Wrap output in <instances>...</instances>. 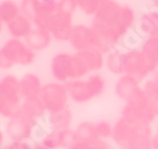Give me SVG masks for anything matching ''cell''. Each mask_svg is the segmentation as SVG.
I'll return each mask as SVG.
<instances>
[{"mask_svg":"<svg viewBox=\"0 0 158 149\" xmlns=\"http://www.w3.org/2000/svg\"><path fill=\"white\" fill-rule=\"evenodd\" d=\"M134 8L116 0H105L92 17L91 26L98 37V48L107 53L119 47L136 22Z\"/></svg>","mask_w":158,"mask_h":149,"instance_id":"1","label":"cell"},{"mask_svg":"<svg viewBox=\"0 0 158 149\" xmlns=\"http://www.w3.org/2000/svg\"><path fill=\"white\" fill-rule=\"evenodd\" d=\"M153 136L150 124H132L119 117L113 124L111 139L119 149H152Z\"/></svg>","mask_w":158,"mask_h":149,"instance_id":"2","label":"cell"},{"mask_svg":"<svg viewBox=\"0 0 158 149\" xmlns=\"http://www.w3.org/2000/svg\"><path fill=\"white\" fill-rule=\"evenodd\" d=\"M50 70L56 81L66 84L68 81L85 78L90 74L85 64L77 52H59L51 59Z\"/></svg>","mask_w":158,"mask_h":149,"instance_id":"3","label":"cell"},{"mask_svg":"<svg viewBox=\"0 0 158 149\" xmlns=\"http://www.w3.org/2000/svg\"><path fill=\"white\" fill-rule=\"evenodd\" d=\"M70 100L77 104H86L102 96L106 90V80L100 74H89L82 79H75L64 84Z\"/></svg>","mask_w":158,"mask_h":149,"instance_id":"4","label":"cell"},{"mask_svg":"<svg viewBox=\"0 0 158 149\" xmlns=\"http://www.w3.org/2000/svg\"><path fill=\"white\" fill-rule=\"evenodd\" d=\"M35 58L37 52L32 50L24 40L10 38L0 48V69L9 70L15 66H31Z\"/></svg>","mask_w":158,"mask_h":149,"instance_id":"5","label":"cell"},{"mask_svg":"<svg viewBox=\"0 0 158 149\" xmlns=\"http://www.w3.org/2000/svg\"><path fill=\"white\" fill-rule=\"evenodd\" d=\"M39 120L28 117L20 110L8 118L5 133L11 141H28L32 138Z\"/></svg>","mask_w":158,"mask_h":149,"instance_id":"6","label":"cell"},{"mask_svg":"<svg viewBox=\"0 0 158 149\" xmlns=\"http://www.w3.org/2000/svg\"><path fill=\"white\" fill-rule=\"evenodd\" d=\"M0 97L7 108L3 117L10 118L18 111L23 100L20 91V78L12 74L0 78Z\"/></svg>","mask_w":158,"mask_h":149,"instance_id":"7","label":"cell"},{"mask_svg":"<svg viewBox=\"0 0 158 149\" xmlns=\"http://www.w3.org/2000/svg\"><path fill=\"white\" fill-rule=\"evenodd\" d=\"M40 98L44 105L47 112H56L68 108L70 100L65 85L58 81H51L43 85Z\"/></svg>","mask_w":158,"mask_h":149,"instance_id":"8","label":"cell"},{"mask_svg":"<svg viewBox=\"0 0 158 149\" xmlns=\"http://www.w3.org/2000/svg\"><path fill=\"white\" fill-rule=\"evenodd\" d=\"M21 15L29 19L37 28H41L51 15L59 10L58 2H44L42 0H21Z\"/></svg>","mask_w":158,"mask_h":149,"instance_id":"9","label":"cell"},{"mask_svg":"<svg viewBox=\"0 0 158 149\" xmlns=\"http://www.w3.org/2000/svg\"><path fill=\"white\" fill-rule=\"evenodd\" d=\"M154 74L153 69L150 68L146 60L144 53L139 48L126 49L125 52V74L136 79L138 83L142 84L149 76Z\"/></svg>","mask_w":158,"mask_h":149,"instance_id":"10","label":"cell"},{"mask_svg":"<svg viewBox=\"0 0 158 149\" xmlns=\"http://www.w3.org/2000/svg\"><path fill=\"white\" fill-rule=\"evenodd\" d=\"M115 93L125 104H138L148 101L142 84L127 74L118 77L115 84Z\"/></svg>","mask_w":158,"mask_h":149,"instance_id":"11","label":"cell"},{"mask_svg":"<svg viewBox=\"0 0 158 149\" xmlns=\"http://www.w3.org/2000/svg\"><path fill=\"white\" fill-rule=\"evenodd\" d=\"M73 26V16L58 10L45 20L41 28L50 32L53 40L65 43L69 41Z\"/></svg>","mask_w":158,"mask_h":149,"instance_id":"12","label":"cell"},{"mask_svg":"<svg viewBox=\"0 0 158 149\" xmlns=\"http://www.w3.org/2000/svg\"><path fill=\"white\" fill-rule=\"evenodd\" d=\"M69 43L75 52L87 50V49L98 47V37L92 26L85 24L74 25L71 35L69 38Z\"/></svg>","mask_w":158,"mask_h":149,"instance_id":"13","label":"cell"},{"mask_svg":"<svg viewBox=\"0 0 158 149\" xmlns=\"http://www.w3.org/2000/svg\"><path fill=\"white\" fill-rule=\"evenodd\" d=\"M134 31L139 38H158V8L150 6L137 17Z\"/></svg>","mask_w":158,"mask_h":149,"instance_id":"14","label":"cell"},{"mask_svg":"<svg viewBox=\"0 0 158 149\" xmlns=\"http://www.w3.org/2000/svg\"><path fill=\"white\" fill-rule=\"evenodd\" d=\"M121 117L128 123L152 124L157 119L155 111L148 101L138 104H125L121 112Z\"/></svg>","mask_w":158,"mask_h":149,"instance_id":"15","label":"cell"},{"mask_svg":"<svg viewBox=\"0 0 158 149\" xmlns=\"http://www.w3.org/2000/svg\"><path fill=\"white\" fill-rule=\"evenodd\" d=\"M77 141V135L73 129H63V130H50L45 133L41 139L40 144L47 149H69Z\"/></svg>","mask_w":158,"mask_h":149,"instance_id":"16","label":"cell"},{"mask_svg":"<svg viewBox=\"0 0 158 149\" xmlns=\"http://www.w3.org/2000/svg\"><path fill=\"white\" fill-rule=\"evenodd\" d=\"M42 88V80L34 72H27L20 78V91L22 99L40 97Z\"/></svg>","mask_w":158,"mask_h":149,"instance_id":"17","label":"cell"},{"mask_svg":"<svg viewBox=\"0 0 158 149\" xmlns=\"http://www.w3.org/2000/svg\"><path fill=\"white\" fill-rule=\"evenodd\" d=\"M90 72L96 74L105 67V53L98 47L77 52Z\"/></svg>","mask_w":158,"mask_h":149,"instance_id":"18","label":"cell"},{"mask_svg":"<svg viewBox=\"0 0 158 149\" xmlns=\"http://www.w3.org/2000/svg\"><path fill=\"white\" fill-rule=\"evenodd\" d=\"M45 120H47V124L51 130L70 129L72 121H73V115L68 107L60 111L48 112L45 116Z\"/></svg>","mask_w":158,"mask_h":149,"instance_id":"19","label":"cell"},{"mask_svg":"<svg viewBox=\"0 0 158 149\" xmlns=\"http://www.w3.org/2000/svg\"><path fill=\"white\" fill-rule=\"evenodd\" d=\"M125 52L126 49L119 47L105 55V68L115 76L125 74Z\"/></svg>","mask_w":158,"mask_h":149,"instance_id":"20","label":"cell"},{"mask_svg":"<svg viewBox=\"0 0 158 149\" xmlns=\"http://www.w3.org/2000/svg\"><path fill=\"white\" fill-rule=\"evenodd\" d=\"M24 41L32 50L38 52V51H42L44 49L49 48L51 43L53 41V38L50 32L47 31L45 29L34 27V29L24 39Z\"/></svg>","mask_w":158,"mask_h":149,"instance_id":"21","label":"cell"},{"mask_svg":"<svg viewBox=\"0 0 158 149\" xmlns=\"http://www.w3.org/2000/svg\"><path fill=\"white\" fill-rule=\"evenodd\" d=\"M7 29L11 38L24 40L34 29V25L23 15H20L7 26Z\"/></svg>","mask_w":158,"mask_h":149,"instance_id":"22","label":"cell"},{"mask_svg":"<svg viewBox=\"0 0 158 149\" xmlns=\"http://www.w3.org/2000/svg\"><path fill=\"white\" fill-rule=\"evenodd\" d=\"M19 110H20L22 114L27 115L28 117H31L37 120L45 117L48 114L47 110H45L44 105H43L42 100H41L40 97L23 99L21 105H20Z\"/></svg>","mask_w":158,"mask_h":149,"instance_id":"23","label":"cell"},{"mask_svg":"<svg viewBox=\"0 0 158 149\" xmlns=\"http://www.w3.org/2000/svg\"><path fill=\"white\" fill-rule=\"evenodd\" d=\"M139 49L144 53L150 68L155 72V70L158 69V38L144 39L140 43Z\"/></svg>","mask_w":158,"mask_h":149,"instance_id":"24","label":"cell"},{"mask_svg":"<svg viewBox=\"0 0 158 149\" xmlns=\"http://www.w3.org/2000/svg\"><path fill=\"white\" fill-rule=\"evenodd\" d=\"M21 15L20 3L16 0H0V20L8 26L11 21Z\"/></svg>","mask_w":158,"mask_h":149,"instance_id":"25","label":"cell"},{"mask_svg":"<svg viewBox=\"0 0 158 149\" xmlns=\"http://www.w3.org/2000/svg\"><path fill=\"white\" fill-rule=\"evenodd\" d=\"M143 89H144L146 96H147L148 102H149V105L152 106V108L154 109L158 118V85L156 84L155 80L150 77L144 81Z\"/></svg>","mask_w":158,"mask_h":149,"instance_id":"26","label":"cell"},{"mask_svg":"<svg viewBox=\"0 0 158 149\" xmlns=\"http://www.w3.org/2000/svg\"><path fill=\"white\" fill-rule=\"evenodd\" d=\"M74 131L77 135V140L90 141L98 138L95 130V123H91V121H83L79 124Z\"/></svg>","mask_w":158,"mask_h":149,"instance_id":"27","label":"cell"},{"mask_svg":"<svg viewBox=\"0 0 158 149\" xmlns=\"http://www.w3.org/2000/svg\"><path fill=\"white\" fill-rule=\"evenodd\" d=\"M69 149H114L107 140L96 138L90 141L77 140Z\"/></svg>","mask_w":158,"mask_h":149,"instance_id":"28","label":"cell"},{"mask_svg":"<svg viewBox=\"0 0 158 149\" xmlns=\"http://www.w3.org/2000/svg\"><path fill=\"white\" fill-rule=\"evenodd\" d=\"M105 0H77V9L86 16L93 17Z\"/></svg>","mask_w":158,"mask_h":149,"instance_id":"29","label":"cell"},{"mask_svg":"<svg viewBox=\"0 0 158 149\" xmlns=\"http://www.w3.org/2000/svg\"><path fill=\"white\" fill-rule=\"evenodd\" d=\"M95 130L98 138L107 140L112 138V135H113V124L107 120H101L95 123Z\"/></svg>","mask_w":158,"mask_h":149,"instance_id":"30","label":"cell"},{"mask_svg":"<svg viewBox=\"0 0 158 149\" xmlns=\"http://www.w3.org/2000/svg\"><path fill=\"white\" fill-rule=\"evenodd\" d=\"M58 6L59 10H61L64 13H68L70 16H73L74 13L77 12V10H79L77 0H59Z\"/></svg>","mask_w":158,"mask_h":149,"instance_id":"31","label":"cell"},{"mask_svg":"<svg viewBox=\"0 0 158 149\" xmlns=\"http://www.w3.org/2000/svg\"><path fill=\"white\" fill-rule=\"evenodd\" d=\"M152 149H158V135L154 133L153 140H152Z\"/></svg>","mask_w":158,"mask_h":149,"instance_id":"32","label":"cell"},{"mask_svg":"<svg viewBox=\"0 0 158 149\" xmlns=\"http://www.w3.org/2000/svg\"><path fill=\"white\" fill-rule=\"evenodd\" d=\"M6 110H7V108H6V105L5 102H3V100L1 99V97H0V116H5L6 114Z\"/></svg>","mask_w":158,"mask_h":149,"instance_id":"33","label":"cell"},{"mask_svg":"<svg viewBox=\"0 0 158 149\" xmlns=\"http://www.w3.org/2000/svg\"><path fill=\"white\" fill-rule=\"evenodd\" d=\"M5 135L6 133H3L1 129H0V149L3 147V144H5Z\"/></svg>","mask_w":158,"mask_h":149,"instance_id":"34","label":"cell"},{"mask_svg":"<svg viewBox=\"0 0 158 149\" xmlns=\"http://www.w3.org/2000/svg\"><path fill=\"white\" fill-rule=\"evenodd\" d=\"M152 78H153L154 80L156 81V84L158 85V69L155 70V72H154L153 74H152Z\"/></svg>","mask_w":158,"mask_h":149,"instance_id":"35","label":"cell"},{"mask_svg":"<svg viewBox=\"0 0 158 149\" xmlns=\"http://www.w3.org/2000/svg\"><path fill=\"white\" fill-rule=\"evenodd\" d=\"M152 6L158 8V0H152Z\"/></svg>","mask_w":158,"mask_h":149,"instance_id":"36","label":"cell"},{"mask_svg":"<svg viewBox=\"0 0 158 149\" xmlns=\"http://www.w3.org/2000/svg\"><path fill=\"white\" fill-rule=\"evenodd\" d=\"M3 26H5V25H3V24H2V21L0 20V34L2 32V30H3Z\"/></svg>","mask_w":158,"mask_h":149,"instance_id":"37","label":"cell"},{"mask_svg":"<svg viewBox=\"0 0 158 149\" xmlns=\"http://www.w3.org/2000/svg\"><path fill=\"white\" fill-rule=\"evenodd\" d=\"M44 2H58L59 0H42Z\"/></svg>","mask_w":158,"mask_h":149,"instance_id":"38","label":"cell"},{"mask_svg":"<svg viewBox=\"0 0 158 149\" xmlns=\"http://www.w3.org/2000/svg\"><path fill=\"white\" fill-rule=\"evenodd\" d=\"M156 135H158V123H157V129H156Z\"/></svg>","mask_w":158,"mask_h":149,"instance_id":"39","label":"cell"},{"mask_svg":"<svg viewBox=\"0 0 158 149\" xmlns=\"http://www.w3.org/2000/svg\"><path fill=\"white\" fill-rule=\"evenodd\" d=\"M1 149H7V148H6V146H5V147H2V148H1Z\"/></svg>","mask_w":158,"mask_h":149,"instance_id":"40","label":"cell"},{"mask_svg":"<svg viewBox=\"0 0 158 149\" xmlns=\"http://www.w3.org/2000/svg\"><path fill=\"white\" fill-rule=\"evenodd\" d=\"M118 149H119V148H118Z\"/></svg>","mask_w":158,"mask_h":149,"instance_id":"41","label":"cell"}]
</instances>
